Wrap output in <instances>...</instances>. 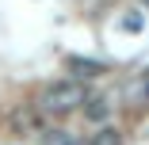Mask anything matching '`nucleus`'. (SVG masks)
<instances>
[{
	"label": "nucleus",
	"mask_w": 149,
	"mask_h": 145,
	"mask_svg": "<svg viewBox=\"0 0 149 145\" xmlns=\"http://www.w3.org/2000/svg\"><path fill=\"white\" fill-rule=\"evenodd\" d=\"M42 111L46 114H73L80 103H84V88L77 80H57V84H50V88L42 92Z\"/></svg>",
	"instance_id": "1"
},
{
	"label": "nucleus",
	"mask_w": 149,
	"mask_h": 145,
	"mask_svg": "<svg viewBox=\"0 0 149 145\" xmlns=\"http://www.w3.org/2000/svg\"><path fill=\"white\" fill-rule=\"evenodd\" d=\"M69 69L80 73V76H100V73H103L100 61H84V57H69Z\"/></svg>",
	"instance_id": "2"
},
{
	"label": "nucleus",
	"mask_w": 149,
	"mask_h": 145,
	"mask_svg": "<svg viewBox=\"0 0 149 145\" xmlns=\"http://www.w3.org/2000/svg\"><path fill=\"white\" fill-rule=\"evenodd\" d=\"M88 145H123V134H118V130H111V126H103L92 141H88Z\"/></svg>",
	"instance_id": "3"
},
{
	"label": "nucleus",
	"mask_w": 149,
	"mask_h": 145,
	"mask_svg": "<svg viewBox=\"0 0 149 145\" xmlns=\"http://www.w3.org/2000/svg\"><path fill=\"white\" fill-rule=\"evenodd\" d=\"M42 145H77V137H73L69 130H46Z\"/></svg>",
	"instance_id": "4"
},
{
	"label": "nucleus",
	"mask_w": 149,
	"mask_h": 145,
	"mask_svg": "<svg viewBox=\"0 0 149 145\" xmlns=\"http://www.w3.org/2000/svg\"><path fill=\"white\" fill-rule=\"evenodd\" d=\"M84 103H92V107H88V114H92V119H103V114H107V99H103V96L84 99Z\"/></svg>",
	"instance_id": "5"
},
{
	"label": "nucleus",
	"mask_w": 149,
	"mask_h": 145,
	"mask_svg": "<svg viewBox=\"0 0 149 145\" xmlns=\"http://www.w3.org/2000/svg\"><path fill=\"white\" fill-rule=\"evenodd\" d=\"M141 88H145V96H149V73H145V76H141Z\"/></svg>",
	"instance_id": "6"
},
{
	"label": "nucleus",
	"mask_w": 149,
	"mask_h": 145,
	"mask_svg": "<svg viewBox=\"0 0 149 145\" xmlns=\"http://www.w3.org/2000/svg\"><path fill=\"white\" fill-rule=\"evenodd\" d=\"M141 4H145V8H149V0H141Z\"/></svg>",
	"instance_id": "7"
}]
</instances>
